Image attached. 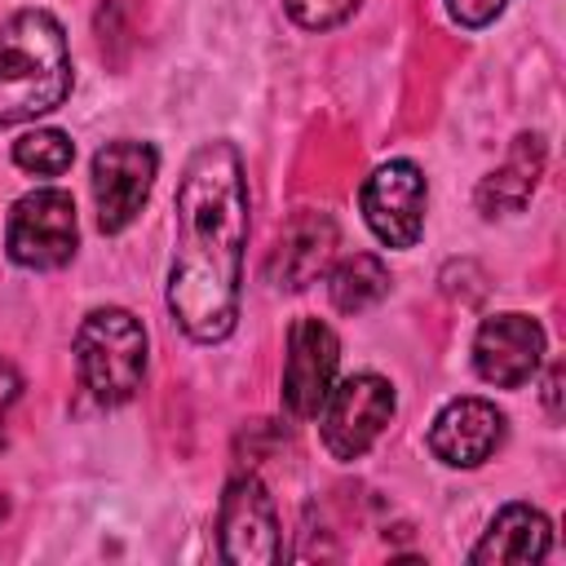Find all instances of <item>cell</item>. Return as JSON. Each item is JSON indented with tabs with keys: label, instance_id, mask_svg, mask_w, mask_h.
Instances as JSON below:
<instances>
[{
	"label": "cell",
	"instance_id": "1",
	"mask_svg": "<svg viewBox=\"0 0 566 566\" xmlns=\"http://www.w3.org/2000/svg\"><path fill=\"white\" fill-rule=\"evenodd\" d=\"M248 248V181L230 142H203L177 186V248L168 270V310L190 340H221L239 318V279Z\"/></svg>",
	"mask_w": 566,
	"mask_h": 566
},
{
	"label": "cell",
	"instance_id": "2",
	"mask_svg": "<svg viewBox=\"0 0 566 566\" xmlns=\"http://www.w3.org/2000/svg\"><path fill=\"white\" fill-rule=\"evenodd\" d=\"M71 93V53L62 22L44 9H18L0 22V128L49 115Z\"/></svg>",
	"mask_w": 566,
	"mask_h": 566
},
{
	"label": "cell",
	"instance_id": "3",
	"mask_svg": "<svg viewBox=\"0 0 566 566\" xmlns=\"http://www.w3.org/2000/svg\"><path fill=\"white\" fill-rule=\"evenodd\" d=\"M75 363H80L84 389L97 402L119 407L142 389V376H146V327L137 323V314H128L119 305L88 310L80 332H75Z\"/></svg>",
	"mask_w": 566,
	"mask_h": 566
},
{
	"label": "cell",
	"instance_id": "4",
	"mask_svg": "<svg viewBox=\"0 0 566 566\" xmlns=\"http://www.w3.org/2000/svg\"><path fill=\"white\" fill-rule=\"evenodd\" d=\"M80 243V221H75V199L57 186L31 190L13 203L9 226H4V252L22 270H57L75 256Z\"/></svg>",
	"mask_w": 566,
	"mask_h": 566
},
{
	"label": "cell",
	"instance_id": "5",
	"mask_svg": "<svg viewBox=\"0 0 566 566\" xmlns=\"http://www.w3.org/2000/svg\"><path fill=\"white\" fill-rule=\"evenodd\" d=\"M389 420H394V385L376 371L345 376L340 385L327 389L318 407L323 447L336 460H358L363 451H371V442L389 429Z\"/></svg>",
	"mask_w": 566,
	"mask_h": 566
},
{
	"label": "cell",
	"instance_id": "6",
	"mask_svg": "<svg viewBox=\"0 0 566 566\" xmlns=\"http://www.w3.org/2000/svg\"><path fill=\"white\" fill-rule=\"evenodd\" d=\"M155 172H159V155L150 142L119 137L93 155V203H97V226L106 234H119L142 212Z\"/></svg>",
	"mask_w": 566,
	"mask_h": 566
},
{
	"label": "cell",
	"instance_id": "7",
	"mask_svg": "<svg viewBox=\"0 0 566 566\" xmlns=\"http://www.w3.org/2000/svg\"><path fill=\"white\" fill-rule=\"evenodd\" d=\"M424 199H429V186H424V172L411 164V159H389L380 164L367 181H363V221L371 226V234L385 243V248H411L420 239V226H424Z\"/></svg>",
	"mask_w": 566,
	"mask_h": 566
},
{
	"label": "cell",
	"instance_id": "8",
	"mask_svg": "<svg viewBox=\"0 0 566 566\" xmlns=\"http://www.w3.org/2000/svg\"><path fill=\"white\" fill-rule=\"evenodd\" d=\"M217 531H221V557L234 566H270L283 553L274 500L261 486V478H252V473L230 478V486L221 495Z\"/></svg>",
	"mask_w": 566,
	"mask_h": 566
},
{
	"label": "cell",
	"instance_id": "9",
	"mask_svg": "<svg viewBox=\"0 0 566 566\" xmlns=\"http://www.w3.org/2000/svg\"><path fill=\"white\" fill-rule=\"evenodd\" d=\"M340 340L323 318H296L287 332V358H283V407L301 420L318 416L327 389L336 385Z\"/></svg>",
	"mask_w": 566,
	"mask_h": 566
},
{
	"label": "cell",
	"instance_id": "10",
	"mask_svg": "<svg viewBox=\"0 0 566 566\" xmlns=\"http://www.w3.org/2000/svg\"><path fill=\"white\" fill-rule=\"evenodd\" d=\"M544 358V327L531 314H495L473 336V367L495 389H522Z\"/></svg>",
	"mask_w": 566,
	"mask_h": 566
},
{
	"label": "cell",
	"instance_id": "11",
	"mask_svg": "<svg viewBox=\"0 0 566 566\" xmlns=\"http://www.w3.org/2000/svg\"><path fill=\"white\" fill-rule=\"evenodd\" d=\"M504 442V411L486 398H451L429 429V451L451 469H478Z\"/></svg>",
	"mask_w": 566,
	"mask_h": 566
},
{
	"label": "cell",
	"instance_id": "12",
	"mask_svg": "<svg viewBox=\"0 0 566 566\" xmlns=\"http://www.w3.org/2000/svg\"><path fill=\"white\" fill-rule=\"evenodd\" d=\"M332 256H336V221L327 212H296L270 256V283L301 292L332 265Z\"/></svg>",
	"mask_w": 566,
	"mask_h": 566
},
{
	"label": "cell",
	"instance_id": "13",
	"mask_svg": "<svg viewBox=\"0 0 566 566\" xmlns=\"http://www.w3.org/2000/svg\"><path fill=\"white\" fill-rule=\"evenodd\" d=\"M553 544V526L539 509L531 504H504L491 526L482 531V539L473 544L469 562L473 566H526V562H539Z\"/></svg>",
	"mask_w": 566,
	"mask_h": 566
},
{
	"label": "cell",
	"instance_id": "14",
	"mask_svg": "<svg viewBox=\"0 0 566 566\" xmlns=\"http://www.w3.org/2000/svg\"><path fill=\"white\" fill-rule=\"evenodd\" d=\"M539 177H544V142H539L535 133H517L513 146H509V155H504V164L482 177V186H478V208H482L486 217L522 212V208L531 203Z\"/></svg>",
	"mask_w": 566,
	"mask_h": 566
},
{
	"label": "cell",
	"instance_id": "15",
	"mask_svg": "<svg viewBox=\"0 0 566 566\" xmlns=\"http://www.w3.org/2000/svg\"><path fill=\"white\" fill-rule=\"evenodd\" d=\"M385 292H389V270H385V261L371 256V252H354V256H345V261L327 274V296H332V305H336L340 314H363V310H371Z\"/></svg>",
	"mask_w": 566,
	"mask_h": 566
},
{
	"label": "cell",
	"instance_id": "16",
	"mask_svg": "<svg viewBox=\"0 0 566 566\" xmlns=\"http://www.w3.org/2000/svg\"><path fill=\"white\" fill-rule=\"evenodd\" d=\"M71 159H75V146L57 128H31L13 142V164L35 177H62L71 168Z\"/></svg>",
	"mask_w": 566,
	"mask_h": 566
},
{
	"label": "cell",
	"instance_id": "17",
	"mask_svg": "<svg viewBox=\"0 0 566 566\" xmlns=\"http://www.w3.org/2000/svg\"><path fill=\"white\" fill-rule=\"evenodd\" d=\"M292 22H301L305 31H327V27H340L358 0H283Z\"/></svg>",
	"mask_w": 566,
	"mask_h": 566
},
{
	"label": "cell",
	"instance_id": "18",
	"mask_svg": "<svg viewBox=\"0 0 566 566\" xmlns=\"http://www.w3.org/2000/svg\"><path fill=\"white\" fill-rule=\"evenodd\" d=\"M509 0H447V13L460 22V27H486L504 13Z\"/></svg>",
	"mask_w": 566,
	"mask_h": 566
},
{
	"label": "cell",
	"instance_id": "19",
	"mask_svg": "<svg viewBox=\"0 0 566 566\" xmlns=\"http://www.w3.org/2000/svg\"><path fill=\"white\" fill-rule=\"evenodd\" d=\"M18 394H22V376H18V367L9 358H0V442H4V416L18 402Z\"/></svg>",
	"mask_w": 566,
	"mask_h": 566
},
{
	"label": "cell",
	"instance_id": "20",
	"mask_svg": "<svg viewBox=\"0 0 566 566\" xmlns=\"http://www.w3.org/2000/svg\"><path fill=\"white\" fill-rule=\"evenodd\" d=\"M0 517H4V500H0Z\"/></svg>",
	"mask_w": 566,
	"mask_h": 566
}]
</instances>
